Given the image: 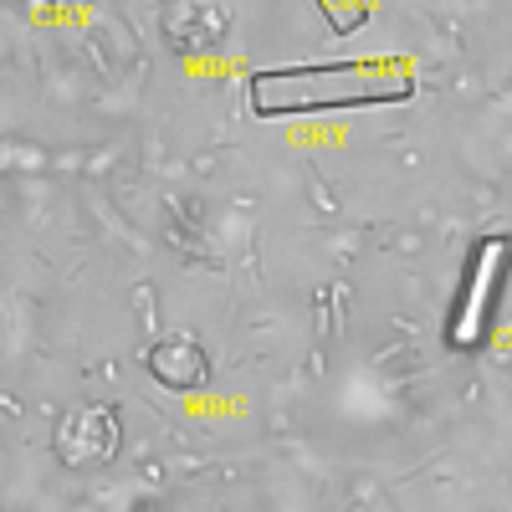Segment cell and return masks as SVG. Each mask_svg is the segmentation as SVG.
<instances>
[{
	"mask_svg": "<svg viewBox=\"0 0 512 512\" xmlns=\"http://www.w3.org/2000/svg\"><path fill=\"white\" fill-rule=\"evenodd\" d=\"M149 374L164 379L169 390L190 395V390H200V384H205L210 364H205V354L190 344V338H169V344H154L149 349Z\"/></svg>",
	"mask_w": 512,
	"mask_h": 512,
	"instance_id": "obj_3",
	"label": "cell"
},
{
	"mask_svg": "<svg viewBox=\"0 0 512 512\" xmlns=\"http://www.w3.org/2000/svg\"><path fill=\"white\" fill-rule=\"evenodd\" d=\"M507 272H512V236L507 231L482 236L472 246V256H466V272H461L456 303H451V318H446V344L456 354H472V349L487 344L497 303H502V287H507Z\"/></svg>",
	"mask_w": 512,
	"mask_h": 512,
	"instance_id": "obj_2",
	"label": "cell"
},
{
	"mask_svg": "<svg viewBox=\"0 0 512 512\" xmlns=\"http://www.w3.org/2000/svg\"><path fill=\"white\" fill-rule=\"evenodd\" d=\"M246 98L256 118L390 108V103L415 98V62L410 57H349V62H308V67H262V72H251Z\"/></svg>",
	"mask_w": 512,
	"mask_h": 512,
	"instance_id": "obj_1",
	"label": "cell"
},
{
	"mask_svg": "<svg viewBox=\"0 0 512 512\" xmlns=\"http://www.w3.org/2000/svg\"><path fill=\"white\" fill-rule=\"evenodd\" d=\"M313 6L338 36H354L369 21V0H313Z\"/></svg>",
	"mask_w": 512,
	"mask_h": 512,
	"instance_id": "obj_4",
	"label": "cell"
}]
</instances>
